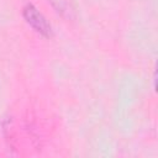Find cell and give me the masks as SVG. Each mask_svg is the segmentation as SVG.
<instances>
[{"label":"cell","mask_w":158,"mask_h":158,"mask_svg":"<svg viewBox=\"0 0 158 158\" xmlns=\"http://www.w3.org/2000/svg\"><path fill=\"white\" fill-rule=\"evenodd\" d=\"M23 16L26 21L40 33L43 36H49L51 35V25L47 22L46 17L32 5L27 4L23 7Z\"/></svg>","instance_id":"1"}]
</instances>
